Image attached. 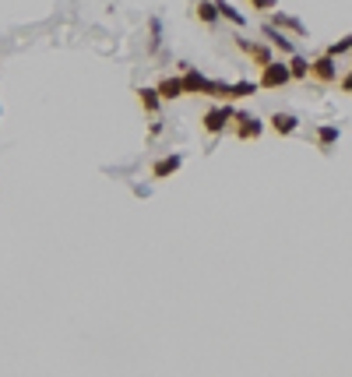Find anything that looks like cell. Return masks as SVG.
Instances as JSON below:
<instances>
[{"mask_svg": "<svg viewBox=\"0 0 352 377\" xmlns=\"http://www.w3.org/2000/svg\"><path fill=\"white\" fill-rule=\"evenodd\" d=\"M292 78H289V67L282 64V60H271L268 67H261V75H258V89L261 92H275V89H285Z\"/></svg>", "mask_w": 352, "mask_h": 377, "instance_id": "2", "label": "cell"}, {"mask_svg": "<svg viewBox=\"0 0 352 377\" xmlns=\"http://www.w3.org/2000/svg\"><path fill=\"white\" fill-rule=\"evenodd\" d=\"M310 82H317V85H335L339 82V60H331V57H314L310 60Z\"/></svg>", "mask_w": 352, "mask_h": 377, "instance_id": "5", "label": "cell"}, {"mask_svg": "<svg viewBox=\"0 0 352 377\" xmlns=\"http://www.w3.org/2000/svg\"><path fill=\"white\" fill-rule=\"evenodd\" d=\"M258 82H229L226 85V102H236V99H247V95H258Z\"/></svg>", "mask_w": 352, "mask_h": 377, "instance_id": "16", "label": "cell"}, {"mask_svg": "<svg viewBox=\"0 0 352 377\" xmlns=\"http://www.w3.org/2000/svg\"><path fill=\"white\" fill-rule=\"evenodd\" d=\"M339 89H342V95H352V67L339 78Z\"/></svg>", "mask_w": 352, "mask_h": 377, "instance_id": "22", "label": "cell"}, {"mask_svg": "<svg viewBox=\"0 0 352 377\" xmlns=\"http://www.w3.org/2000/svg\"><path fill=\"white\" fill-rule=\"evenodd\" d=\"M233 43H236V46H240V50H243V53L251 57V64H254L258 71H261V67H268V64L275 60V50H271L268 43H258V39L251 43L247 35H233Z\"/></svg>", "mask_w": 352, "mask_h": 377, "instance_id": "3", "label": "cell"}, {"mask_svg": "<svg viewBox=\"0 0 352 377\" xmlns=\"http://www.w3.org/2000/svg\"><path fill=\"white\" fill-rule=\"evenodd\" d=\"M285 67H289V78H292V82H307V78H310V60L299 57V53H292V57L285 60Z\"/></svg>", "mask_w": 352, "mask_h": 377, "instance_id": "17", "label": "cell"}, {"mask_svg": "<svg viewBox=\"0 0 352 377\" xmlns=\"http://www.w3.org/2000/svg\"><path fill=\"white\" fill-rule=\"evenodd\" d=\"M180 82H183V95H208V85H211V78L190 64H180Z\"/></svg>", "mask_w": 352, "mask_h": 377, "instance_id": "6", "label": "cell"}, {"mask_svg": "<svg viewBox=\"0 0 352 377\" xmlns=\"http://www.w3.org/2000/svg\"><path fill=\"white\" fill-rule=\"evenodd\" d=\"M159 134H163V120H159V116H152V124H148V141H155Z\"/></svg>", "mask_w": 352, "mask_h": 377, "instance_id": "21", "label": "cell"}, {"mask_svg": "<svg viewBox=\"0 0 352 377\" xmlns=\"http://www.w3.org/2000/svg\"><path fill=\"white\" fill-rule=\"evenodd\" d=\"M268 25H275V28H282L285 35H289V32H292V35H307V25H303L299 18H292V14H282V11H275Z\"/></svg>", "mask_w": 352, "mask_h": 377, "instance_id": "11", "label": "cell"}, {"mask_svg": "<svg viewBox=\"0 0 352 377\" xmlns=\"http://www.w3.org/2000/svg\"><path fill=\"white\" fill-rule=\"evenodd\" d=\"M268 127H271L278 138H289V134H296V131H299V116H296V113H282V109H278V113H271V116H268Z\"/></svg>", "mask_w": 352, "mask_h": 377, "instance_id": "9", "label": "cell"}, {"mask_svg": "<svg viewBox=\"0 0 352 377\" xmlns=\"http://www.w3.org/2000/svg\"><path fill=\"white\" fill-rule=\"evenodd\" d=\"M346 53H352V32L342 35V39H335V43L324 50V57H331V60H339V57H346Z\"/></svg>", "mask_w": 352, "mask_h": 377, "instance_id": "18", "label": "cell"}, {"mask_svg": "<svg viewBox=\"0 0 352 377\" xmlns=\"http://www.w3.org/2000/svg\"><path fill=\"white\" fill-rule=\"evenodd\" d=\"M138 102H141V109H145V113H148V116H159V109H163V99H159V92H155V89H145V85H141V89H138Z\"/></svg>", "mask_w": 352, "mask_h": 377, "instance_id": "15", "label": "cell"}, {"mask_svg": "<svg viewBox=\"0 0 352 377\" xmlns=\"http://www.w3.org/2000/svg\"><path fill=\"white\" fill-rule=\"evenodd\" d=\"M159 46H163V18H159V14H155V18H152V21H148V50H152V53H155V50H159Z\"/></svg>", "mask_w": 352, "mask_h": 377, "instance_id": "19", "label": "cell"}, {"mask_svg": "<svg viewBox=\"0 0 352 377\" xmlns=\"http://www.w3.org/2000/svg\"><path fill=\"white\" fill-rule=\"evenodd\" d=\"M233 116H236L233 102H215L211 109H204V116H201V127H204V134L219 138V134L233 131Z\"/></svg>", "mask_w": 352, "mask_h": 377, "instance_id": "1", "label": "cell"}, {"mask_svg": "<svg viewBox=\"0 0 352 377\" xmlns=\"http://www.w3.org/2000/svg\"><path fill=\"white\" fill-rule=\"evenodd\" d=\"M194 18H197L201 25L215 28V25H219V11H215V0H197V4H194Z\"/></svg>", "mask_w": 352, "mask_h": 377, "instance_id": "14", "label": "cell"}, {"mask_svg": "<svg viewBox=\"0 0 352 377\" xmlns=\"http://www.w3.org/2000/svg\"><path fill=\"white\" fill-rule=\"evenodd\" d=\"M314 138H317V148H321V152H331V145H339L342 131H339V124H321Z\"/></svg>", "mask_w": 352, "mask_h": 377, "instance_id": "12", "label": "cell"}, {"mask_svg": "<svg viewBox=\"0 0 352 377\" xmlns=\"http://www.w3.org/2000/svg\"><path fill=\"white\" fill-rule=\"evenodd\" d=\"M247 4H251L258 14H275V11H278V0H247Z\"/></svg>", "mask_w": 352, "mask_h": 377, "instance_id": "20", "label": "cell"}, {"mask_svg": "<svg viewBox=\"0 0 352 377\" xmlns=\"http://www.w3.org/2000/svg\"><path fill=\"white\" fill-rule=\"evenodd\" d=\"M180 166H183V152H170V155L155 159L152 163V180H170L173 173H180Z\"/></svg>", "mask_w": 352, "mask_h": 377, "instance_id": "8", "label": "cell"}, {"mask_svg": "<svg viewBox=\"0 0 352 377\" xmlns=\"http://www.w3.org/2000/svg\"><path fill=\"white\" fill-rule=\"evenodd\" d=\"M261 35H264V43H268L275 53H285V57H292V53H296V43H292L282 28H275V25H261Z\"/></svg>", "mask_w": 352, "mask_h": 377, "instance_id": "7", "label": "cell"}, {"mask_svg": "<svg viewBox=\"0 0 352 377\" xmlns=\"http://www.w3.org/2000/svg\"><path fill=\"white\" fill-rule=\"evenodd\" d=\"M155 92H159L163 102H176V99H183V82H180V75H166V78H159Z\"/></svg>", "mask_w": 352, "mask_h": 377, "instance_id": "10", "label": "cell"}, {"mask_svg": "<svg viewBox=\"0 0 352 377\" xmlns=\"http://www.w3.org/2000/svg\"><path fill=\"white\" fill-rule=\"evenodd\" d=\"M233 134H236L240 141H258V138L264 134V120L236 109V116H233Z\"/></svg>", "mask_w": 352, "mask_h": 377, "instance_id": "4", "label": "cell"}, {"mask_svg": "<svg viewBox=\"0 0 352 377\" xmlns=\"http://www.w3.org/2000/svg\"><path fill=\"white\" fill-rule=\"evenodd\" d=\"M215 11H219V21H229V25H236V28H243V25H247V14H243V11H236L229 0H215Z\"/></svg>", "mask_w": 352, "mask_h": 377, "instance_id": "13", "label": "cell"}]
</instances>
